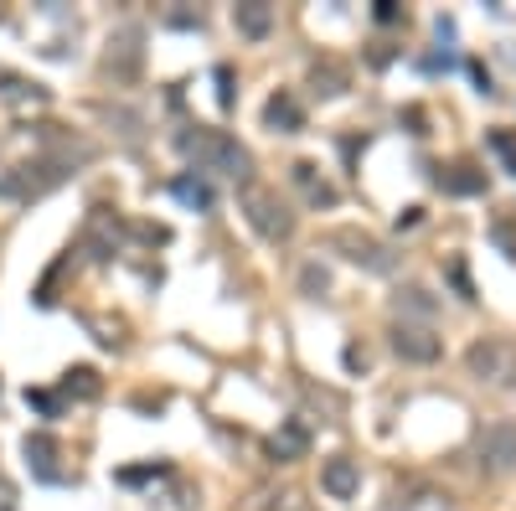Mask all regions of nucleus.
Instances as JSON below:
<instances>
[{"mask_svg": "<svg viewBox=\"0 0 516 511\" xmlns=\"http://www.w3.org/2000/svg\"><path fill=\"white\" fill-rule=\"evenodd\" d=\"M62 392H73V398H98V372H93V367H67V372H62Z\"/></svg>", "mask_w": 516, "mask_h": 511, "instance_id": "obj_20", "label": "nucleus"}, {"mask_svg": "<svg viewBox=\"0 0 516 511\" xmlns=\"http://www.w3.org/2000/svg\"><path fill=\"white\" fill-rule=\"evenodd\" d=\"M264 124H269L273 135H295V129H304V109L295 104V93H273L269 104H264Z\"/></svg>", "mask_w": 516, "mask_h": 511, "instance_id": "obj_12", "label": "nucleus"}, {"mask_svg": "<svg viewBox=\"0 0 516 511\" xmlns=\"http://www.w3.org/2000/svg\"><path fill=\"white\" fill-rule=\"evenodd\" d=\"M304 450H310V429H304V423H284V429L269 439L273 460H300Z\"/></svg>", "mask_w": 516, "mask_h": 511, "instance_id": "obj_16", "label": "nucleus"}, {"mask_svg": "<svg viewBox=\"0 0 516 511\" xmlns=\"http://www.w3.org/2000/svg\"><path fill=\"white\" fill-rule=\"evenodd\" d=\"M217 104L233 109V67H217Z\"/></svg>", "mask_w": 516, "mask_h": 511, "instance_id": "obj_24", "label": "nucleus"}, {"mask_svg": "<svg viewBox=\"0 0 516 511\" xmlns=\"http://www.w3.org/2000/svg\"><path fill=\"white\" fill-rule=\"evenodd\" d=\"M27 403L42 414V419H58V414H62V398H58V392H47V388H27Z\"/></svg>", "mask_w": 516, "mask_h": 511, "instance_id": "obj_21", "label": "nucleus"}, {"mask_svg": "<svg viewBox=\"0 0 516 511\" xmlns=\"http://www.w3.org/2000/svg\"><path fill=\"white\" fill-rule=\"evenodd\" d=\"M481 470L486 476H512L516 470V419H496L481 429Z\"/></svg>", "mask_w": 516, "mask_h": 511, "instance_id": "obj_5", "label": "nucleus"}, {"mask_svg": "<svg viewBox=\"0 0 516 511\" xmlns=\"http://www.w3.org/2000/svg\"><path fill=\"white\" fill-rule=\"evenodd\" d=\"M470 78L481 83V93H490V73H486V67H481V62H470Z\"/></svg>", "mask_w": 516, "mask_h": 511, "instance_id": "obj_29", "label": "nucleus"}, {"mask_svg": "<svg viewBox=\"0 0 516 511\" xmlns=\"http://www.w3.org/2000/svg\"><path fill=\"white\" fill-rule=\"evenodd\" d=\"M310 83H315V93L320 98H335V93H346V67L341 62H315V73H310Z\"/></svg>", "mask_w": 516, "mask_h": 511, "instance_id": "obj_18", "label": "nucleus"}, {"mask_svg": "<svg viewBox=\"0 0 516 511\" xmlns=\"http://www.w3.org/2000/svg\"><path fill=\"white\" fill-rule=\"evenodd\" d=\"M331 248H341L351 264H362V269H372V274H388V269H393V253L372 238V233H357V228H335V233H331Z\"/></svg>", "mask_w": 516, "mask_h": 511, "instance_id": "obj_6", "label": "nucleus"}, {"mask_svg": "<svg viewBox=\"0 0 516 511\" xmlns=\"http://www.w3.org/2000/svg\"><path fill=\"white\" fill-rule=\"evenodd\" d=\"M233 27H238V36H248V42H264L273 31V5H264V0L233 5Z\"/></svg>", "mask_w": 516, "mask_h": 511, "instance_id": "obj_11", "label": "nucleus"}, {"mask_svg": "<svg viewBox=\"0 0 516 511\" xmlns=\"http://www.w3.org/2000/svg\"><path fill=\"white\" fill-rule=\"evenodd\" d=\"M289 176H295V181L304 186L310 207H335V186H331V181H320V176H315V166H310V160H295V171H289Z\"/></svg>", "mask_w": 516, "mask_h": 511, "instance_id": "obj_14", "label": "nucleus"}, {"mask_svg": "<svg viewBox=\"0 0 516 511\" xmlns=\"http://www.w3.org/2000/svg\"><path fill=\"white\" fill-rule=\"evenodd\" d=\"M496 238H501V248H506V259H516V233L506 228V222H496Z\"/></svg>", "mask_w": 516, "mask_h": 511, "instance_id": "obj_26", "label": "nucleus"}, {"mask_svg": "<svg viewBox=\"0 0 516 511\" xmlns=\"http://www.w3.org/2000/svg\"><path fill=\"white\" fill-rule=\"evenodd\" d=\"M145 31L140 27H119L114 36H109V73L119 78V83H135L140 78V62H145Z\"/></svg>", "mask_w": 516, "mask_h": 511, "instance_id": "obj_7", "label": "nucleus"}, {"mask_svg": "<svg viewBox=\"0 0 516 511\" xmlns=\"http://www.w3.org/2000/svg\"><path fill=\"white\" fill-rule=\"evenodd\" d=\"M21 450H27V465H31V476H36V481H62V470H58L62 445L47 434V429L27 434V439H21Z\"/></svg>", "mask_w": 516, "mask_h": 511, "instance_id": "obj_10", "label": "nucleus"}, {"mask_svg": "<svg viewBox=\"0 0 516 511\" xmlns=\"http://www.w3.org/2000/svg\"><path fill=\"white\" fill-rule=\"evenodd\" d=\"M67 171H73V160H27V166H16V171H5V176H0V197L36 202V197L58 191L62 181H67Z\"/></svg>", "mask_w": 516, "mask_h": 511, "instance_id": "obj_3", "label": "nucleus"}, {"mask_svg": "<svg viewBox=\"0 0 516 511\" xmlns=\"http://www.w3.org/2000/svg\"><path fill=\"white\" fill-rule=\"evenodd\" d=\"M166 21H171V27H196V31H202V16H191V11H171Z\"/></svg>", "mask_w": 516, "mask_h": 511, "instance_id": "obj_27", "label": "nucleus"}, {"mask_svg": "<svg viewBox=\"0 0 516 511\" xmlns=\"http://www.w3.org/2000/svg\"><path fill=\"white\" fill-rule=\"evenodd\" d=\"M176 145H181V155H196V166H207V171H222L233 181L253 176V155L233 135H222V129H196V135L186 129V135H176Z\"/></svg>", "mask_w": 516, "mask_h": 511, "instance_id": "obj_1", "label": "nucleus"}, {"mask_svg": "<svg viewBox=\"0 0 516 511\" xmlns=\"http://www.w3.org/2000/svg\"><path fill=\"white\" fill-rule=\"evenodd\" d=\"M300 284H304V295H326V290H331V274L320 269V264H304Z\"/></svg>", "mask_w": 516, "mask_h": 511, "instance_id": "obj_22", "label": "nucleus"}, {"mask_svg": "<svg viewBox=\"0 0 516 511\" xmlns=\"http://www.w3.org/2000/svg\"><path fill=\"white\" fill-rule=\"evenodd\" d=\"M377 21H382V27H388V21H397V5H393V0H377Z\"/></svg>", "mask_w": 516, "mask_h": 511, "instance_id": "obj_28", "label": "nucleus"}, {"mask_svg": "<svg viewBox=\"0 0 516 511\" xmlns=\"http://www.w3.org/2000/svg\"><path fill=\"white\" fill-rule=\"evenodd\" d=\"M470 377H481L490 388H516V341L506 336H481L470 352H465Z\"/></svg>", "mask_w": 516, "mask_h": 511, "instance_id": "obj_2", "label": "nucleus"}, {"mask_svg": "<svg viewBox=\"0 0 516 511\" xmlns=\"http://www.w3.org/2000/svg\"><path fill=\"white\" fill-rule=\"evenodd\" d=\"M439 186H444L450 197H481V191H486V176H481L475 166H450V171H439Z\"/></svg>", "mask_w": 516, "mask_h": 511, "instance_id": "obj_15", "label": "nucleus"}, {"mask_svg": "<svg viewBox=\"0 0 516 511\" xmlns=\"http://www.w3.org/2000/svg\"><path fill=\"white\" fill-rule=\"evenodd\" d=\"M346 367H366V352H362V346H346Z\"/></svg>", "mask_w": 516, "mask_h": 511, "instance_id": "obj_30", "label": "nucleus"}, {"mask_svg": "<svg viewBox=\"0 0 516 511\" xmlns=\"http://www.w3.org/2000/svg\"><path fill=\"white\" fill-rule=\"evenodd\" d=\"M243 212H248V222H253V233H258V238H269V243H279V238H289V233H295L289 207H284L273 191H264V186H248V191H243Z\"/></svg>", "mask_w": 516, "mask_h": 511, "instance_id": "obj_4", "label": "nucleus"}, {"mask_svg": "<svg viewBox=\"0 0 516 511\" xmlns=\"http://www.w3.org/2000/svg\"><path fill=\"white\" fill-rule=\"evenodd\" d=\"M388 336H393V352L403 361H439V336L428 331V326H408V321H397Z\"/></svg>", "mask_w": 516, "mask_h": 511, "instance_id": "obj_8", "label": "nucleus"}, {"mask_svg": "<svg viewBox=\"0 0 516 511\" xmlns=\"http://www.w3.org/2000/svg\"><path fill=\"white\" fill-rule=\"evenodd\" d=\"M89 243H93V253H98V259H109V253H114V243H119V222H109V212H104V207L89 217Z\"/></svg>", "mask_w": 516, "mask_h": 511, "instance_id": "obj_17", "label": "nucleus"}, {"mask_svg": "<svg viewBox=\"0 0 516 511\" xmlns=\"http://www.w3.org/2000/svg\"><path fill=\"white\" fill-rule=\"evenodd\" d=\"M439 305H434V295H428L424 284H408V290H397V315H419V321H428Z\"/></svg>", "mask_w": 516, "mask_h": 511, "instance_id": "obj_19", "label": "nucleus"}, {"mask_svg": "<svg viewBox=\"0 0 516 511\" xmlns=\"http://www.w3.org/2000/svg\"><path fill=\"white\" fill-rule=\"evenodd\" d=\"M490 145H496V155L516 171V140H512V135H506V129H496V135H490Z\"/></svg>", "mask_w": 516, "mask_h": 511, "instance_id": "obj_23", "label": "nucleus"}, {"mask_svg": "<svg viewBox=\"0 0 516 511\" xmlns=\"http://www.w3.org/2000/svg\"><path fill=\"white\" fill-rule=\"evenodd\" d=\"M150 476H166V465H145V470H119V481H124V485H140V481H150Z\"/></svg>", "mask_w": 516, "mask_h": 511, "instance_id": "obj_25", "label": "nucleus"}, {"mask_svg": "<svg viewBox=\"0 0 516 511\" xmlns=\"http://www.w3.org/2000/svg\"><path fill=\"white\" fill-rule=\"evenodd\" d=\"M171 197H176L181 207H191V212H212V186H207L202 176H191V171L171 181Z\"/></svg>", "mask_w": 516, "mask_h": 511, "instance_id": "obj_13", "label": "nucleus"}, {"mask_svg": "<svg viewBox=\"0 0 516 511\" xmlns=\"http://www.w3.org/2000/svg\"><path fill=\"white\" fill-rule=\"evenodd\" d=\"M320 491H326L331 501H351V496L362 491V465L346 460V454L326 460V465H320Z\"/></svg>", "mask_w": 516, "mask_h": 511, "instance_id": "obj_9", "label": "nucleus"}]
</instances>
